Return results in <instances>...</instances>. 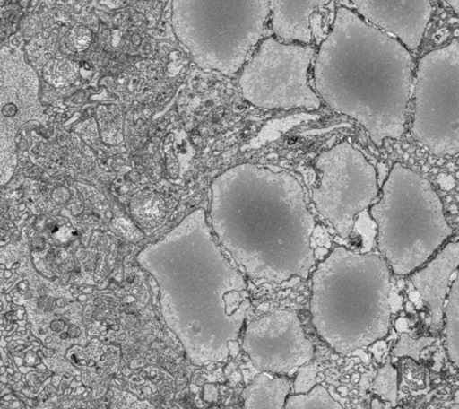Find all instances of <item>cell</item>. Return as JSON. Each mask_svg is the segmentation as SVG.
Returning a JSON list of instances; mask_svg holds the SVG:
<instances>
[{
	"mask_svg": "<svg viewBox=\"0 0 459 409\" xmlns=\"http://www.w3.org/2000/svg\"><path fill=\"white\" fill-rule=\"evenodd\" d=\"M335 0H269L276 39L312 46L325 39L326 18L335 16Z\"/></svg>",
	"mask_w": 459,
	"mask_h": 409,
	"instance_id": "obj_12",
	"label": "cell"
},
{
	"mask_svg": "<svg viewBox=\"0 0 459 409\" xmlns=\"http://www.w3.org/2000/svg\"><path fill=\"white\" fill-rule=\"evenodd\" d=\"M414 60L411 50L341 6L315 57L316 93L353 118L377 146L400 139L407 125Z\"/></svg>",
	"mask_w": 459,
	"mask_h": 409,
	"instance_id": "obj_2",
	"label": "cell"
},
{
	"mask_svg": "<svg viewBox=\"0 0 459 409\" xmlns=\"http://www.w3.org/2000/svg\"><path fill=\"white\" fill-rule=\"evenodd\" d=\"M459 264V244L457 240L447 243L423 267L411 274L412 286L429 307L430 325L439 329L444 322V308L446 301L452 275L457 272Z\"/></svg>",
	"mask_w": 459,
	"mask_h": 409,
	"instance_id": "obj_13",
	"label": "cell"
},
{
	"mask_svg": "<svg viewBox=\"0 0 459 409\" xmlns=\"http://www.w3.org/2000/svg\"><path fill=\"white\" fill-rule=\"evenodd\" d=\"M316 379H317V368H316V365L308 362V364L298 369L296 380H294L296 394L308 393L316 386Z\"/></svg>",
	"mask_w": 459,
	"mask_h": 409,
	"instance_id": "obj_19",
	"label": "cell"
},
{
	"mask_svg": "<svg viewBox=\"0 0 459 409\" xmlns=\"http://www.w3.org/2000/svg\"><path fill=\"white\" fill-rule=\"evenodd\" d=\"M436 343V337L423 336L420 339H412L409 334H401L396 346L394 347L393 355L397 358H411L412 361H420L422 351Z\"/></svg>",
	"mask_w": 459,
	"mask_h": 409,
	"instance_id": "obj_18",
	"label": "cell"
},
{
	"mask_svg": "<svg viewBox=\"0 0 459 409\" xmlns=\"http://www.w3.org/2000/svg\"><path fill=\"white\" fill-rule=\"evenodd\" d=\"M390 296L383 257L333 248L311 274L312 325L336 353L351 355L389 334Z\"/></svg>",
	"mask_w": 459,
	"mask_h": 409,
	"instance_id": "obj_4",
	"label": "cell"
},
{
	"mask_svg": "<svg viewBox=\"0 0 459 409\" xmlns=\"http://www.w3.org/2000/svg\"><path fill=\"white\" fill-rule=\"evenodd\" d=\"M355 13L386 34L416 50L432 17V0H351Z\"/></svg>",
	"mask_w": 459,
	"mask_h": 409,
	"instance_id": "obj_11",
	"label": "cell"
},
{
	"mask_svg": "<svg viewBox=\"0 0 459 409\" xmlns=\"http://www.w3.org/2000/svg\"><path fill=\"white\" fill-rule=\"evenodd\" d=\"M243 350L258 371L293 375L315 357V346L293 310H276L247 326Z\"/></svg>",
	"mask_w": 459,
	"mask_h": 409,
	"instance_id": "obj_10",
	"label": "cell"
},
{
	"mask_svg": "<svg viewBox=\"0 0 459 409\" xmlns=\"http://www.w3.org/2000/svg\"><path fill=\"white\" fill-rule=\"evenodd\" d=\"M283 409H343L321 384H316L307 394L289 395Z\"/></svg>",
	"mask_w": 459,
	"mask_h": 409,
	"instance_id": "obj_16",
	"label": "cell"
},
{
	"mask_svg": "<svg viewBox=\"0 0 459 409\" xmlns=\"http://www.w3.org/2000/svg\"><path fill=\"white\" fill-rule=\"evenodd\" d=\"M369 213L377 247L397 275L422 267L454 233L432 183L401 163L391 168Z\"/></svg>",
	"mask_w": 459,
	"mask_h": 409,
	"instance_id": "obj_5",
	"label": "cell"
},
{
	"mask_svg": "<svg viewBox=\"0 0 459 409\" xmlns=\"http://www.w3.org/2000/svg\"><path fill=\"white\" fill-rule=\"evenodd\" d=\"M211 189L212 228L251 280L307 279L316 265V221L293 175L239 164L218 176Z\"/></svg>",
	"mask_w": 459,
	"mask_h": 409,
	"instance_id": "obj_1",
	"label": "cell"
},
{
	"mask_svg": "<svg viewBox=\"0 0 459 409\" xmlns=\"http://www.w3.org/2000/svg\"><path fill=\"white\" fill-rule=\"evenodd\" d=\"M167 243L164 286L176 325L194 359L222 361L251 308L246 280L214 242L204 211L189 214Z\"/></svg>",
	"mask_w": 459,
	"mask_h": 409,
	"instance_id": "obj_3",
	"label": "cell"
},
{
	"mask_svg": "<svg viewBox=\"0 0 459 409\" xmlns=\"http://www.w3.org/2000/svg\"><path fill=\"white\" fill-rule=\"evenodd\" d=\"M371 409H386L385 405H384L382 400L378 397L373 398L371 402Z\"/></svg>",
	"mask_w": 459,
	"mask_h": 409,
	"instance_id": "obj_21",
	"label": "cell"
},
{
	"mask_svg": "<svg viewBox=\"0 0 459 409\" xmlns=\"http://www.w3.org/2000/svg\"><path fill=\"white\" fill-rule=\"evenodd\" d=\"M269 0H172L178 42L204 71L232 77L264 36Z\"/></svg>",
	"mask_w": 459,
	"mask_h": 409,
	"instance_id": "obj_6",
	"label": "cell"
},
{
	"mask_svg": "<svg viewBox=\"0 0 459 409\" xmlns=\"http://www.w3.org/2000/svg\"><path fill=\"white\" fill-rule=\"evenodd\" d=\"M412 138L437 157L459 152V42L426 53L416 66Z\"/></svg>",
	"mask_w": 459,
	"mask_h": 409,
	"instance_id": "obj_7",
	"label": "cell"
},
{
	"mask_svg": "<svg viewBox=\"0 0 459 409\" xmlns=\"http://www.w3.org/2000/svg\"><path fill=\"white\" fill-rule=\"evenodd\" d=\"M455 14L459 13V0H445Z\"/></svg>",
	"mask_w": 459,
	"mask_h": 409,
	"instance_id": "obj_20",
	"label": "cell"
},
{
	"mask_svg": "<svg viewBox=\"0 0 459 409\" xmlns=\"http://www.w3.org/2000/svg\"><path fill=\"white\" fill-rule=\"evenodd\" d=\"M318 185L312 203L342 239L353 232L357 217L379 193L376 168L348 142L323 151L315 163Z\"/></svg>",
	"mask_w": 459,
	"mask_h": 409,
	"instance_id": "obj_9",
	"label": "cell"
},
{
	"mask_svg": "<svg viewBox=\"0 0 459 409\" xmlns=\"http://www.w3.org/2000/svg\"><path fill=\"white\" fill-rule=\"evenodd\" d=\"M290 391L285 377L258 373L243 391V409H283Z\"/></svg>",
	"mask_w": 459,
	"mask_h": 409,
	"instance_id": "obj_14",
	"label": "cell"
},
{
	"mask_svg": "<svg viewBox=\"0 0 459 409\" xmlns=\"http://www.w3.org/2000/svg\"><path fill=\"white\" fill-rule=\"evenodd\" d=\"M450 409H459V405H458L457 402H455V404L451 405Z\"/></svg>",
	"mask_w": 459,
	"mask_h": 409,
	"instance_id": "obj_22",
	"label": "cell"
},
{
	"mask_svg": "<svg viewBox=\"0 0 459 409\" xmlns=\"http://www.w3.org/2000/svg\"><path fill=\"white\" fill-rule=\"evenodd\" d=\"M445 344L448 358L455 366L459 365V285L455 276L452 283L444 308Z\"/></svg>",
	"mask_w": 459,
	"mask_h": 409,
	"instance_id": "obj_15",
	"label": "cell"
},
{
	"mask_svg": "<svg viewBox=\"0 0 459 409\" xmlns=\"http://www.w3.org/2000/svg\"><path fill=\"white\" fill-rule=\"evenodd\" d=\"M314 46L268 36L255 48L239 75L244 100L264 110H317L322 100L308 84Z\"/></svg>",
	"mask_w": 459,
	"mask_h": 409,
	"instance_id": "obj_8",
	"label": "cell"
},
{
	"mask_svg": "<svg viewBox=\"0 0 459 409\" xmlns=\"http://www.w3.org/2000/svg\"><path fill=\"white\" fill-rule=\"evenodd\" d=\"M372 389L382 400L396 407L398 400V371L393 364L386 362L377 371Z\"/></svg>",
	"mask_w": 459,
	"mask_h": 409,
	"instance_id": "obj_17",
	"label": "cell"
}]
</instances>
